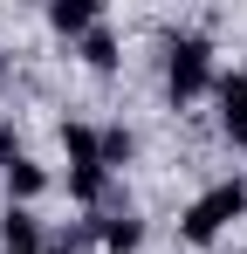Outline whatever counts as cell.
<instances>
[{"mask_svg": "<svg viewBox=\"0 0 247 254\" xmlns=\"http://www.w3.org/2000/svg\"><path fill=\"white\" fill-rule=\"evenodd\" d=\"M241 254H247V248H241Z\"/></svg>", "mask_w": 247, "mask_h": 254, "instance_id": "obj_15", "label": "cell"}, {"mask_svg": "<svg viewBox=\"0 0 247 254\" xmlns=\"http://www.w3.org/2000/svg\"><path fill=\"white\" fill-rule=\"evenodd\" d=\"M48 254H62V248H48Z\"/></svg>", "mask_w": 247, "mask_h": 254, "instance_id": "obj_14", "label": "cell"}, {"mask_svg": "<svg viewBox=\"0 0 247 254\" xmlns=\"http://www.w3.org/2000/svg\"><path fill=\"white\" fill-rule=\"evenodd\" d=\"M82 62H89V69H117V35H110L103 21L82 35Z\"/></svg>", "mask_w": 247, "mask_h": 254, "instance_id": "obj_11", "label": "cell"}, {"mask_svg": "<svg viewBox=\"0 0 247 254\" xmlns=\"http://www.w3.org/2000/svg\"><path fill=\"white\" fill-rule=\"evenodd\" d=\"M89 234H96L103 254H137L144 248V220H130V213H89Z\"/></svg>", "mask_w": 247, "mask_h": 254, "instance_id": "obj_3", "label": "cell"}, {"mask_svg": "<svg viewBox=\"0 0 247 254\" xmlns=\"http://www.w3.org/2000/svg\"><path fill=\"white\" fill-rule=\"evenodd\" d=\"M62 151H69V165H103L96 158V124H62Z\"/></svg>", "mask_w": 247, "mask_h": 254, "instance_id": "obj_10", "label": "cell"}, {"mask_svg": "<svg viewBox=\"0 0 247 254\" xmlns=\"http://www.w3.org/2000/svg\"><path fill=\"white\" fill-rule=\"evenodd\" d=\"M14 158H21V130L0 117V165H14Z\"/></svg>", "mask_w": 247, "mask_h": 254, "instance_id": "obj_12", "label": "cell"}, {"mask_svg": "<svg viewBox=\"0 0 247 254\" xmlns=\"http://www.w3.org/2000/svg\"><path fill=\"white\" fill-rule=\"evenodd\" d=\"M69 192H76L82 206L96 213L103 199H110V172H103V165H69Z\"/></svg>", "mask_w": 247, "mask_h": 254, "instance_id": "obj_8", "label": "cell"}, {"mask_svg": "<svg viewBox=\"0 0 247 254\" xmlns=\"http://www.w3.org/2000/svg\"><path fill=\"white\" fill-rule=\"evenodd\" d=\"M0 199H7V186H0Z\"/></svg>", "mask_w": 247, "mask_h": 254, "instance_id": "obj_13", "label": "cell"}, {"mask_svg": "<svg viewBox=\"0 0 247 254\" xmlns=\"http://www.w3.org/2000/svg\"><path fill=\"white\" fill-rule=\"evenodd\" d=\"M130 151H137V137L124 124H110V130H96V158H103V172H117V165H130Z\"/></svg>", "mask_w": 247, "mask_h": 254, "instance_id": "obj_9", "label": "cell"}, {"mask_svg": "<svg viewBox=\"0 0 247 254\" xmlns=\"http://www.w3.org/2000/svg\"><path fill=\"white\" fill-rule=\"evenodd\" d=\"M0 186H7V199H21V206H28V199L48 192V165H35V158L21 151L14 165H0Z\"/></svg>", "mask_w": 247, "mask_h": 254, "instance_id": "obj_6", "label": "cell"}, {"mask_svg": "<svg viewBox=\"0 0 247 254\" xmlns=\"http://www.w3.org/2000/svg\"><path fill=\"white\" fill-rule=\"evenodd\" d=\"M48 28L55 35H89L96 28V0H48Z\"/></svg>", "mask_w": 247, "mask_h": 254, "instance_id": "obj_7", "label": "cell"}, {"mask_svg": "<svg viewBox=\"0 0 247 254\" xmlns=\"http://www.w3.org/2000/svg\"><path fill=\"white\" fill-rule=\"evenodd\" d=\"M206 83H213V42L206 35H172V48H165V89H172V103H192Z\"/></svg>", "mask_w": 247, "mask_h": 254, "instance_id": "obj_2", "label": "cell"}, {"mask_svg": "<svg viewBox=\"0 0 247 254\" xmlns=\"http://www.w3.org/2000/svg\"><path fill=\"white\" fill-rule=\"evenodd\" d=\"M220 89V130H227V144H247V76H213Z\"/></svg>", "mask_w": 247, "mask_h": 254, "instance_id": "obj_4", "label": "cell"}, {"mask_svg": "<svg viewBox=\"0 0 247 254\" xmlns=\"http://www.w3.org/2000/svg\"><path fill=\"white\" fill-rule=\"evenodd\" d=\"M0 248H7V254H48L41 220H35L28 206H7V220H0Z\"/></svg>", "mask_w": 247, "mask_h": 254, "instance_id": "obj_5", "label": "cell"}, {"mask_svg": "<svg viewBox=\"0 0 247 254\" xmlns=\"http://www.w3.org/2000/svg\"><path fill=\"white\" fill-rule=\"evenodd\" d=\"M241 213H247V179H220V186H206L199 199L185 206L179 234H185L192 248H206V241H220V234H227V220H241Z\"/></svg>", "mask_w": 247, "mask_h": 254, "instance_id": "obj_1", "label": "cell"}]
</instances>
